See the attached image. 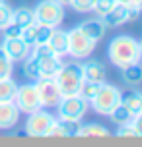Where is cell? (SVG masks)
I'll return each instance as SVG.
<instances>
[{
  "instance_id": "30bf717a",
  "label": "cell",
  "mask_w": 142,
  "mask_h": 147,
  "mask_svg": "<svg viewBox=\"0 0 142 147\" xmlns=\"http://www.w3.org/2000/svg\"><path fill=\"white\" fill-rule=\"evenodd\" d=\"M80 122L78 120H64V118H55L51 126L47 128L45 138H74L78 136Z\"/></svg>"
},
{
  "instance_id": "4fadbf2b",
  "label": "cell",
  "mask_w": 142,
  "mask_h": 147,
  "mask_svg": "<svg viewBox=\"0 0 142 147\" xmlns=\"http://www.w3.org/2000/svg\"><path fill=\"white\" fill-rule=\"evenodd\" d=\"M82 66V76L84 80L88 81H97V83H105V78H107V70L105 66L99 62V60H86Z\"/></svg>"
},
{
  "instance_id": "ac0fdd59",
  "label": "cell",
  "mask_w": 142,
  "mask_h": 147,
  "mask_svg": "<svg viewBox=\"0 0 142 147\" xmlns=\"http://www.w3.org/2000/svg\"><path fill=\"white\" fill-rule=\"evenodd\" d=\"M121 78L125 83L128 85H138L142 83V62H132V64H127V66L121 68Z\"/></svg>"
},
{
  "instance_id": "cb8c5ba5",
  "label": "cell",
  "mask_w": 142,
  "mask_h": 147,
  "mask_svg": "<svg viewBox=\"0 0 142 147\" xmlns=\"http://www.w3.org/2000/svg\"><path fill=\"white\" fill-rule=\"evenodd\" d=\"M99 87H101V83H97V81H88V80H84V81H82V85H80V93H78V95L82 97L84 101H88V103H90L91 99L97 95Z\"/></svg>"
},
{
  "instance_id": "e575fe53",
  "label": "cell",
  "mask_w": 142,
  "mask_h": 147,
  "mask_svg": "<svg viewBox=\"0 0 142 147\" xmlns=\"http://www.w3.org/2000/svg\"><path fill=\"white\" fill-rule=\"evenodd\" d=\"M130 122H132V126H134V130H136V136H138V138H142V112L134 114Z\"/></svg>"
},
{
  "instance_id": "d6a6232c",
  "label": "cell",
  "mask_w": 142,
  "mask_h": 147,
  "mask_svg": "<svg viewBox=\"0 0 142 147\" xmlns=\"http://www.w3.org/2000/svg\"><path fill=\"white\" fill-rule=\"evenodd\" d=\"M117 136H119V138H138V136H136L134 126H132V122L119 124V128H117Z\"/></svg>"
},
{
  "instance_id": "8fae6325",
  "label": "cell",
  "mask_w": 142,
  "mask_h": 147,
  "mask_svg": "<svg viewBox=\"0 0 142 147\" xmlns=\"http://www.w3.org/2000/svg\"><path fill=\"white\" fill-rule=\"evenodd\" d=\"M2 49H4V52L12 58V62L23 60L25 56H29V52H31V47L23 41L22 37H16V39H4Z\"/></svg>"
},
{
  "instance_id": "ffe728a7",
  "label": "cell",
  "mask_w": 142,
  "mask_h": 147,
  "mask_svg": "<svg viewBox=\"0 0 142 147\" xmlns=\"http://www.w3.org/2000/svg\"><path fill=\"white\" fill-rule=\"evenodd\" d=\"M78 136L80 138H107L111 136V132L101 124H80V130H78Z\"/></svg>"
},
{
  "instance_id": "52a82bcc",
  "label": "cell",
  "mask_w": 142,
  "mask_h": 147,
  "mask_svg": "<svg viewBox=\"0 0 142 147\" xmlns=\"http://www.w3.org/2000/svg\"><path fill=\"white\" fill-rule=\"evenodd\" d=\"M88 101H84L80 95H68L62 97L60 103L57 105V110H59V118H64V120H80V118L86 114L88 110Z\"/></svg>"
},
{
  "instance_id": "484cf974",
  "label": "cell",
  "mask_w": 142,
  "mask_h": 147,
  "mask_svg": "<svg viewBox=\"0 0 142 147\" xmlns=\"http://www.w3.org/2000/svg\"><path fill=\"white\" fill-rule=\"evenodd\" d=\"M109 118H111V122H115V124L119 126V124H127V122H130V120H132V114H130L123 105H119V107L109 114Z\"/></svg>"
},
{
  "instance_id": "9a60e30c",
  "label": "cell",
  "mask_w": 142,
  "mask_h": 147,
  "mask_svg": "<svg viewBox=\"0 0 142 147\" xmlns=\"http://www.w3.org/2000/svg\"><path fill=\"white\" fill-rule=\"evenodd\" d=\"M78 29L82 31L88 39H91V41H96V43H97L99 39H103L107 27H105V23L101 22V18H97V20H86L84 23L78 25Z\"/></svg>"
},
{
  "instance_id": "f1b7e54d",
  "label": "cell",
  "mask_w": 142,
  "mask_h": 147,
  "mask_svg": "<svg viewBox=\"0 0 142 147\" xmlns=\"http://www.w3.org/2000/svg\"><path fill=\"white\" fill-rule=\"evenodd\" d=\"M113 6H115V0H96V4H94V10H91V12H96V14L101 18V16H105Z\"/></svg>"
},
{
  "instance_id": "44dd1931",
  "label": "cell",
  "mask_w": 142,
  "mask_h": 147,
  "mask_svg": "<svg viewBox=\"0 0 142 147\" xmlns=\"http://www.w3.org/2000/svg\"><path fill=\"white\" fill-rule=\"evenodd\" d=\"M12 22L18 23L20 27H27V25H31V23H35V14H33V10L31 8H18V10H14V14H12Z\"/></svg>"
},
{
  "instance_id": "8d00e7d4",
  "label": "cell",
  "mask_w": 142,
  "mask_h": 147,
  "mask_svg": "<svg viewBox=\"0 0 142 147\" xmlns=\"http://www.w3.org/2000/svg\"><path fill=\"white\" fill-rule=\"evenodd\" d=\"M138 16H140V10L138 8H128V14H127V20L128 22H134V20H138Z\"/></svg>"
},
{
  "instance_id": "603a6c76",
  "label": "cell",
  "mask_w": 142,
  "mask_h": 147,
  "mask_svg": "<svg viewBox=\"0 0 142 147\" xmlns=\"http://www.w3.org/2000/svg\"><path fill=\"white\" fill-rule=\"evenodd\" d=\"M16 89H18V83L12 78L0 80V101H14Z\"/></svg>"
},
{
  "instance_id": "d6986e66",
  "label": "cell",
  "mask_w": 142,
  "mask_h": 147,
  "mask_svg": "<svg viewBox=\"0 0 142 147\" xmlns=\"http://www.w3.org/2000/svg\"><path fill=\"white\" fill-rule=\"evenodd\" d=\"M121 105L134 116L138 112H142V107H140V95L138 91H127V93H121Z\"/></svg>"
},
{
  "instance_id": "f35d334b",
  "label": "cell",
  "mask_w": 142,
  "mask_h": 147,
  "mask_svg": "<svg viewBox=\"0 0 142 147\" xmlns=\"http://www.w3.org/2000/svg\"><path fill=\"white\" fill-rule=\"evenodd\" d=\"M138 95H140V107H142V91H138Z\"/></svg>"
},
{
  "instance_id": "3957f363",
  "label": "cell",
  "mask_w": 142,
  "mask_h": 147,
  "mask_svg": "<svg viewBox=\"0 0 142 147\" xmlns=\"http://www.w3.org/2000/svg\"><path fill=\"white\" fill-rule=\"evenodd\" d=\"M90 105L94 107L97 114L109 116L113 110L121 105V89L109 83H101V87L97 91V95L90 101Z\"/></svg>"
},
{
  "instance_id": "83f0119b",
  "label": "cell",
  "mask_w": 142,
  "mask_h": 147,
  "mask_svg": "<svg viewBox=\"0 0 142 147\" xmlns=\"http://www.w3.org/2000/svg\"><path fill=\"white\" fill-rule=\"evenodd\" d=\"M68 4L74 8L76 12L84 14V12H91V10H94V4H96V0H70Z\"/></svg>"
},
{
  "instance_id": "836d02e7",
  "label": "cell",
  "mask_w": 142,
  "mask_h": 147,
  "mask_svg": "<svg viewBox=\"0 0 142 147\" xmlns=\"http://www.w3.org/2000/svg\"><path fill=\"white\" fill-rule=\"evenodd\" d=\"M2 31H4V39H16V37H22V27H20L18 23H14V22H10Z\"/></svg>"
},
{
  "instance_id": "ba28073f",
  "label": "cell",
  "mask_w": 142,
  "mask_h": 147,
  "mask_svg": "<svg viewBox=\"0 0 142 147\" xmlns=\"http://www.w3.org/2000/svg\"><path fill=\"white\" fill-rule=\"evenodd\" d=\"M37 87V95H39V103L41 107H57L62 99V93L59 89V83L55 81V78H41L35 81Z\"/></svg>"
},
{
  "instance_id": "d4e9b609",
  "label": "cell",
  "mask_w": 142,
  "mask_h": 147,
  "mask_svg": "<svg viewBox=\"0 0 142 147\" xmlns=\"http://www.w3.org/2000/svg\"><path fill=\"white\" fill-rule=\"evenodd\" d=\"M12 70H14V62H12V58L4 52L2 45H0V80L12 78Z\"/></svg>"
},
{
  "instance_id": "7a4b0ae2",
  "label": "cell",
  "mask_w": 142,
  "mask_h": 147,
  "mask_svg": "<svg viewBox=\"0 0 142 147\" xmlns=\"http://www.w3.org/2000/svg\"><path fill=\"white\" fill-rule=\"evenodd\" d=\"M55 81L59 83V89L62 97H68V95H78L80 93V85L84 81V76H82V66L78 62H68L60 66L59 74L55 76Z\"/></svg>"
},
{
  "instance_id": "4dcf8cb0",
  "label": "cell",
  "mask_w": 142,
  "mask_h": 147,
  "mask_svg": "<svg viewBox=\"0 0 142 147\" xmlns=\"http://www.w3.org/2000/svg\"><path fill=\"white\" fill-rule=\"evenodd\" d=\"M29 54H33L35 58H45V56H51L53 51L49 49V45H47V43H41V45H33Z\"/></svg>"
},
{
  "instance_id": "5b68a950",
  "label": "cell",
  "mask_w": 142,
  "mask_h": 147,
  "mask_svg": "<svg viewBox=\"0 0 142 147\" xmlns=\"http://www.w3.org/2000/svg\"><path fill=\"white\" fill-rule=\"evenodd\" d=\"M14 103L20 109V112L23 114H31L35 110L43 109L39 103V95H37V87L35 83H25V85H18L14 95Z\"/></svg>"
},
{
  "instance_id": "e0dca14e",
  "label": "cell",
  "mask_w": 142,
  "mask_h": 147,
  "mask_svg": "<svg viewBox=\"0 0 142 147\" xmlns=\"http://www.w3.org/2000/svg\"><path fill=\"white\" fill-rule=\"evenodd\" d=\"M60 66H62V60L57 54L45 56V58H39V80L41 78H55L59 74Z\"/></svg>"
},
{
  "instance_id": "74e56055",
  "label": "cell",
  "mask_w": 142,
  "mask_h": 147,
  "mask_svg": "<svg viewBox=\"0 0 142 147\" xmlns=\"http://www.w3.org/2000/svg\"><path fill=\"white\" fill-rule=\"evenodd\" d=\"M60 4H62V6H64V4H68V2H70V0H59Z\"/></svg>"
},
{
  "instance_id": "5bb4252c",
  "label": "cell",
  "mask_w": 142,
  "mask_h": 147,
  "mask_svg": "<svg viewBox=\"0 0 142 147\" xmlns=\"http://www.w3.org/2000/svg\"><path fill=\"white\" fill-rule=\"evenodd\" d=\"M127 14H128V6L115 2V6H113L105 16H101V22L105 23V27H119V25L128 22Z\"/></svg>"
},
{
  "instance_id": "277c9868",
  "label": "cell",
  "mask_w": 142,
  "mask_h": 147,
  "mask_svg": "<svg viewBox=\"0 0 142 147\" xmlns=\"http://www.w3.org/2000/svg\"><path fill=\"white\" fill-rule=\"evenodd\" d=\"M35 22L47 27H59L64 20V8L59 0H41L33 8Z\"/></svg>"
},
{
  "instance_id": "7c38bea8",
  "label": "cell",
  "mask_w": 142,
  "mask_h": 147,
  "mask_svg": "<svg viewBox=\"0 0 142 147\" xmlns=\"http://www.w3.org/2000/svg\"><path fill=\"white\" fill-rule=\"evenodd\" d=\"M20 109L14 101H0V130H12L20 120Z\"/></svg>"
},
{
  "instance_id": "7402d4cb",
  "label": "cell",
  "mask_w": 142,
  "mask_h": 147,
  "mask_svg": "<svg viewBox=\"0 0 142 147\" xmlns=\"http://www.w3.org/2000/svg\"><path fill=\"white\" fill-rule=\"evenodd\" d=\"M23 76L29 81H37L39 80V58H35L33 54L23 58Z\"/></svg>"
},
{
  "instance_id": "1f68e13d",
  "label": "cell",
  "mask_w": 142,
  "mask_h": 147,
  "mask_svg": "<svg viewBox=\"0 0 142 147\" xmlns=\"http://www.w3.org/2000/svg\"><path fill=\"white\" fill-rule=\"evenodd\" d=\"M53 29H55V27H47V25L37 23V39H35V45L47 43V41H49V37H51V33H53Z\"/></svg>"
},
{
  "instance_id": "2e32d148",
  "label": "cell",
  "mask_w": 142,
  "mask_h": 147,
  "mask_svg": "<svg viewBox=\"0 0 142 147\" xmlns=\"http://www.w3.org/2000/svg\"><path fill=\"white\" fill-rule=\"evenodd\" d=\"M49 49L53 51V54L57 56H66L68 54V37H66V31H60V29H53L51 37H49Z\"/></svg>"
},
{
  "instance_id": "ab89813d",
  "label": "cell",
  "mask_w": 142,
  "mask_h": 147,
  "mask_svg": "<svg viewBox=\"0 0 142 147\" xmlns=\"http://www.w3.org/2000/svg\"><path fill=\"white\" fill-rule=\"evenodd\" d=\"M138 45H140V56H142V41H138Z\"/></svg>"
},
{
  "instance_id": "8992f818",
  "label": "cell",
  "mask_w": 142,
  "mask_h": 147,
  "mask_svg": "<svg viewBox=\"0 0 142 147\" xmlns=\"http://www.w3.org/2000/svg\"><path fill=\"white\" fill-rule=\"evenodd\" d=\"M66 37H68V54L72 58H88L96 49V41L88 39L78 27L70 29Z\"/></svg>"
},
{
  "instance_id": "f546056e",
  "label": "cell",
  "mask_w": 142,
  "mask_h": 147,
  "mask_svg": "<svg viewBox=\"0 0 142 147\" xmlns=\"http://www.w3.org/2000/svg\"><path fill=\"white\" fill-rule=\"evenodd\" d=\"M12 14H14V10L8 6L6 2H2L0 4V29H4L8 23L12 22Z\"/></svg>"
},
{
  "instance_id": "60d3db41",
  "label": "cell",
  "mask_w": 142,
  "mask_h": 147,
  "mask_svg": "<svg viewBox=\"0 0 142 147\" xmlns=\"http://www.w3.org/2000/svg\"><path fill=\"white\" fill-rule=\"evenodd\" d=\"M2 2H4V0H0V4H2Z\"/></svg>"
},
{
  "instance_id": "d590c367",
  "label": "cell",
  "mask_w": 142,
  "mask_h": 147,
  "mask_svg": "<svg viewBox=\"0 0 142 147\" xmlns=\"http://www.w3.org/2000/svg\"><path fill=\"white\" fill-rule=\"evenodd\" d=\"M115 2H119V4H125V6H132V8H138L142 10V0H115Z\"/></svg>"
},
{
  "instance_id": "6da1fadb",
  "label": "cell",
  "mask_w": 142,
  "mask_h": 147,
  "mask_svg": "<svg viewBox=\"0 0 142 147\" xmlns=\"http://www.w3.org/2000/svg\"><path fill=\"white\" fill-rule=\"evenodd\" d=\"M107 52H109V60L117 68H123V66H127V64H132V62L142 60L140 45L130 35L115 37L111 43H109V51Z\"/></svg>"
},
{
  "instance_id": "9c48e42d",
  "label": "cell",
  "mask_w": 142,
  "mask_h": 147,
  "mask_svg": "<svg viewBox=\"0 0 142 147\" xmlns=\"http://www.w3.org/2000/svg\"><path fill=\"white\" fill-rule=\"evenodd\" d=\"M55 120L53 114H49L47 110H35L27 114V120H25V134L31 136V138H45L47 128L51 126V122Z\"/></svg>"
},
{
  "instance_id": "4316f807",
  "label": "cell",
  "mask_w": 142,
  "mask_h": 147,
  "mask_svg": "<svg viewBox=\"0 0 142 147\" xmlns=\"http://www.w3.org/2000/svg\"><path fill=\"white\" fill-rule=\"evenodd\" d=\"M22 39L29 45V47L35 45V39H37V22L31 23V25H27V27H23L22 29Z\"/></svg>"
}]
</instances>
